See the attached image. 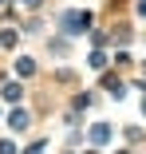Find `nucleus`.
Returning <instances> with one entry per match:
<instances>
[{"mask_svg":"<svg viewBox=\"0 0 146 154\" xmlns=\"http://www.w3.org/2000/svg\"><path fill=\"white\" fill-rule=\"evenodd\" d=\"M103 87L111 91V95H114V99H123V83H119V79H114V75H107V79H103Z\"/></svg>","mask_w":146,"mask_h":154,"instance_id":"nucleus-4","label":"nucleus"},{"mask_svg":"<svg viewBox=\"0 0 146 154\" xmlns=\"http://www.w3.org/2000/svg\"><path fill=\"white\" fill-rule=\"evenodd\" d=\"M8 122H12V131H24V127H28V111H20V107H16V111L8 115Z\"/></svg>","mask_w":146,"mask_h":154,"instance_id":"nucleus-3","label":"nucleus"},{"mask_svg":"<svg viewBox=\"0 0 146 154\" xmlns=\"http://www.w3.org/2000/svg\"><path fill=\"white\" fill-rule=\"evenodd\" d=\"M16 71H20V75H32L36 63H32V59H16Z\"/></svg>","mask_w":146,"mask_h":154,"instance_id":"nucleus-5","label":"nucleus"},{"mask_svg":"<svg viewBox=\"0 0 146 154\" xmlns=\"http://www.w3.org/2000/svg\"><path fill=\"white\" fill-rule=\"evenodd\" d=\"M28 4H36V0H28Z\"/></svg>","mask_w":146,"mask_h":154,"instance_id":"nucleus-6","label":"nucleus"},{"mask_svg":"<svg viewBox=\"0 0 146 154\" xmlns=\"http://www.w3.org/2000/svg\"><path fill=\"white\" fill-rule=\"evenodd\" d=\"M0 4H4V0H0Z\"/></svg>","mask_w":146,"mask_h":154,"instance_id":"nucleus-7","label":"nucleus"},{"mask_svg":"<svg viewBox=\"0 0 146 154\" xmlns=\"http://www.w3.org/2000/svg\"><path fill=\"white\" fill-rule=\"evenodd\" d=\"M63 28H67L71 36L75 32H87V28H91V12H67L63 16Z\"/></svg>","mask_w":146,"mask_h":154,"instance_id":"nucleus-1","label":"nucleus"},{"mask_svg":"<svg viewBox=\"0 0 146 154\" xmlns=\"http://www.w3.org/2000/svg\"><path fill=\"white\" fill-rule=\"evenodd\" d=\"M91 142H95V146L111 142V127H107V122H95V127H91Z\"/></svg>","mask_w":146,"mask_h":154,"instance_id":"nucleus-2","label":"nucleus"}]
</instances>
